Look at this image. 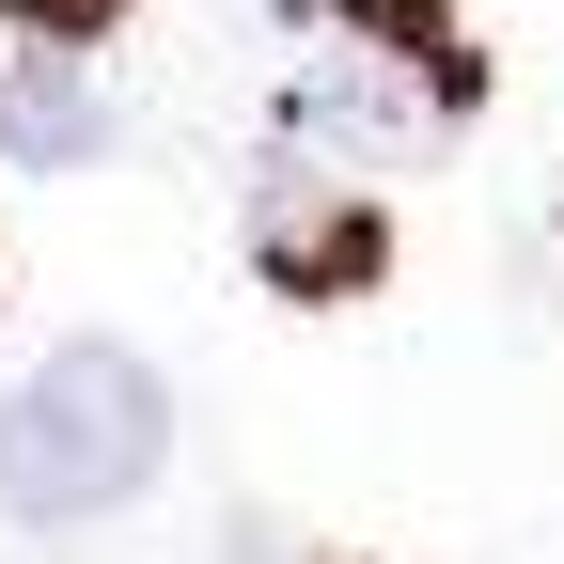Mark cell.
<instances>
[{
  "label": "cell",
  "mask_w": 564,
  "mask_h": 564,
  "mask_svg": "<svg viewBox=\"0 0 564 564\" xmlns=\"http://www.w3.org/2000/svg\"><path fill=\"white\" fill-rule=\"evenodd\" d=\"M173 455V392L141 345L79 329V345H47V361L0 392V502H17L32 533H79V518H126L141 486H158Z\"/></svg>",
  "instance_id": "6da1fadb"
},
{
  "label": "cell",
  "mask_w": 564,
  "mask_h": 564,
  "mask_svg": "<svg viewBox=\"0 0 564 564\" xmlns=\"http://www.w3.org/2000/svg\"><path fill=\"white\" fill-rule=\"evenodd\" d=\"M236 236H251V267H267V282H282L299 314H329V299H377V267H392V220H377V188L314 173L299 141H282V158L251 173Z\"/></svg>",
  "instance_id": "7a4b0ae2"
},
{
  "label": "cell",
  "mask_w": 564,
  "mask_h": 564,
  "mask_svg": "<svg viewBox=\"0 0 564 564\" xmlns=\"http://www.w3.org/2000/svg\"><path fill=\"white\" fill-rule=\"evenodd\" d=\"M0 158H17V173H95V158H110V95H95L79 47L0 63Z\"/></svg>",
  "instance_id": "3957f363"
},
{
  "label": "cell",
  "mask_w": 564,
  "mask_h": 564,
  "mask_svg": "<svg viewBox=\"0 0 564 564\" xmlns=\"http://www.w3.org/2000/svg\"><path fill=\"white\" fill-rule=\"evenodd\" d=\"M32 47H95V32H126V0H0Z\"/></svg>",
  "instance_id": "277c9868"
}]
</instances>
